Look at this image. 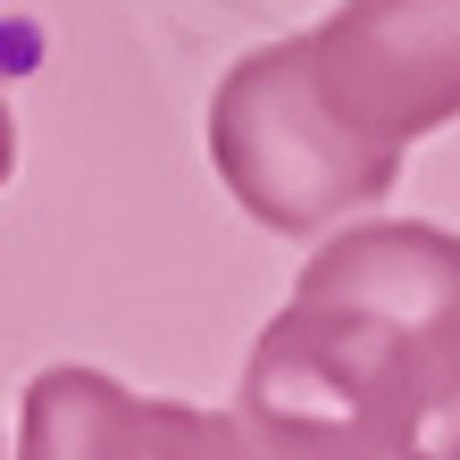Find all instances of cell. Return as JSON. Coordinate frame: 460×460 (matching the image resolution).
<instances>
[{
	"mask_svg": "<svg viewBox=\"0 0 460 460\" xmlns=\"http://www.w3.org/2000/svg\"><path fill=\"white\" fill-rule=\"evenodd\" d=\"M234 402L327 419L376 460H460V234L335 226L260 327Z\"/></svg>",
	"mask_w": 460,
	"mask_h": 460,
	"instance_id": "6da1fadb",
	"label": "cell"
},
{
	"mask_svg": "<svg viewBox=\"0 0 460 460\" xmlns=\"http://www.w3.org/2000/svg\"><path fill=\"white\" fill-rule=\"evenodd\" d=\"M209 159L226 193L268 234H327L351 209L385 201L402 176V151L360 134L310 67V34L260 42L218 75L209 93Z\"/></svg>",
	"mask_w": 460,
	"mask_h": 460,
	"instance_id": "7a4b0ae2",
	"label": "cell"
},
{
	"mask_svg": "<svg viewBox=\"0 0 460 460\" xmlns=\"http://www.w3.org/2000/svg\"><path fill=\"white\" fill-rule=\"evenodd\" d=\"M310 67L360 134L411 151L460 118V0H343L310 25Z\"/></svg>",
	"mask_w": 460,
	"mask_h": 460,
	"instance_id": "3957f363",
	"label": "cell"
},
{
	"mask_svg": "<svg viewBox=\"0 0 460 460\" xmlns=\"http://www.w3.org/2000/svg\"><path fill=\"white\" fill-rule=\"evenodd\" d=\"M134 402L110 368L84 360H50L34 385H25V419H17V460H118Z\"/></svg>",
	"mask_w": 460,
	"mask_h": 460,
	"instance_id": "277c9868",
	"label": "cell"
},
{
	"mask_svg": "<svg viewBox=\"0 0 460 460\" xmlns=\"http://www.w3.org/2000/svg\"><path fill=\"white\" fill-rule=\"evenodd\" d=\"M226 452L234 460H376L343 427L302 419V411H260V402H226Z\"/></svg>",
	"mask_w": 460,
	"mask_h": 460,
	"instance_id": "5b68a950",
	"label": "cell"
},
{
	"mask_svg": "<svg viewBox=\"0 0 460 460\" xmlns=\"http://www.w3.org/2000/svg\"><path fill=\"white\" fill-rule=\"evenodd\" d=\"M118 460H234L226 452V411H193V402H134L126 452Z\"/></svg>",
	"mask_w": 460,
	"mask_h": 460,
	"instance_id": "8992f818",
	"label": "cell"
},
{
	"mask_svg": "<svg viewBox=\"0 0 460 460\" xmlns=\"http://www.w3.org/2000/svg\"><path fill=\"white\" fill-rule=\"evenodd\" d=\"M17 176V118H9V101H0V184Z\"/></svg>",
	"mask_w": 460,
	"mask_h": 460,
	"instance_id": "52a82bcc",
	"label": "cell"
},
{
	"mask_svg": "<svg viewBox=\"0 0 460 460\" xmlns=\"http://www.w3.org/2000/svg\"><path fill=\"white\" fill-rule=\"evenodd\" d=\"M0 452H9V444H0Z\"/></svg>",
	"mask_w": 460,
	"mask_h": 460,
	"instance_id": "ba28073f",
	"label": "cell"
}]
</instances>
